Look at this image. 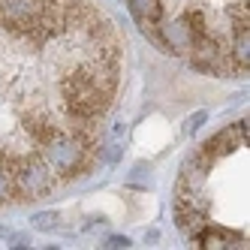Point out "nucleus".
<instances>
[{
	"instance_id": "nucleus-1",
	"label": "nucleus",
	"mask_w": 250,
	"mask_h": 250,
	"mask_svg": "<svg viewBox=\"0 0 250 250\" xmlns=\"http://www.w3.org/2000/svg\"><path fill=\"white\" fill-rule=\"evenodd\" d=\"M61 94H63V109L66 115L79 121H97L105 109H109V94L103 91L94 79V63L76 66L73 73H66L61 82Z\"/></svg>"
},
{
	"instance_id": "nucleus-2",
	"label": "nucleus",
	"mask_w": 250,
	"mask_h": 250,
	"mask_svg": "<svg viewBox=\"0 0 250 250\" xmlns=\"http://www.w3.org/2000/svg\"><path fill=\"white\" fill-rule=\"evenodd\" d=\"M40 157L45 160L51 175H58V178H73L91 163V154L76 142V136L73 133H61V130L48 142H42V154Z\"/></svg>"
},
{
	"instance_id": "nucleus-3",
	"label": "nucleus",
	"mask_w": 250,
	"mask_h": 250,
	"mask_svg": "<svg viewBox=\"0 0 250 250\" xmlns=\"http://www.w3.org/2000/svg\"><path fill=\"white\" fill-rule=\"evenodd\" d=\"M12 181H15V190H19L24 199H33L51 187L55 175L45 166L42 157H30V160H15L12 166Z\"/></svg>"
},
{
	"instance_id": "nucleus-4",
	"label": "nucleus",
	"mask_w": 250,
	"mask_h": 250,
	"mask_svg": "<svg viewBox=\"0 0 250 250\" xmlns=\"http://www.w3.org/2000/svg\"><path fill=\"white\" fill-rule=\"evenodd\" d=\"M45 9V0H0V21H3L12 33H27L40 21Z\"/></svg>"
},
{
	"instance_id": "nucleus-5",
	"label": "nucleus",
	"mask_w": 250,
	"mask_h": 250,
	"mask_svg": "<svg viewBox=\"0 0 250 250\" xmlns=\"http://www.w3.org/2000/svg\"><path fill=\"white\" fill-rule=\"evenodd\" d=\"M190 63L202 73H223L229 69V58H226V48L220 45V40L214 33H205V37L193 40L190 42Z\"/></svg>"
},
{
	"instance_id": "nucleus-6",
	"label": "nucleus",
	"mask_w": 250,
	"mask_h": 250,
	"mask_svg": "<svg viewBox=\"0 0 250 250\" xmlns=\"http://www.w3.org/2000/svg\"><path fill=\"white\" fill-rule=\"evenodd\" d=\"M244 142H247V121H235V124H229L226 130H220L214 139H208L202 148L208 154H214V157H220V154H229V151L241 148Z\"/></svg>"
},
{
	"instance_id": "nucleus-7",
	"label": "nucleus",
	"mask_w": 250,
	"mask_h": 250,
	"mask_svg": "<svg viewBox=\"0 0 250 250\" xmlns=\"http://www.w3.org/2000/svg\"><path fill=\"white\" fill-rule=\"evenodd\" d=\"M133 19L139 21V27L151 33V40L157 42V24L163 21V0H127Z\"/></svg>"
},
{
	"instance_id": "nucleus-8",
	"label": "nucleus",
	"mask_w": 250,
	"mask_h": 250,
	"mask_svg": "<svg viewBox=\"0 0 250 250\" xmlns=\"http://www.w3.org/2000/svg\"><path fill=\"white\" fill-rule=\"evenodd\" d=\"M24 130H27V136H30L33 142H40V145H42V142H48L51 136L58 133V127H55V124H51L45 115H27V118H24Z\"/></svg>"
},
{
	"instance_id": "nucleus-9",
	"label": "nucleus",
	"mask_w": 250,
	"mask_h": 250,
	"mask_svg": "<svg viewBox=\"0 0 250 250\" xmlns=\"http://www.w3.org/2000/svg\"><path fill=\"white\" fill-rule=\"evenodd\" d=\"M12 166H15V160H9V163H0V202H6L9 196L15 193V181H12Z\"/></svg>"
},
{
	"instance_id": "nucleus-10",
	"label": "nucleus",
	"mask_w": 250,
	"mask_h": 250,
	"mask_svg": "<svg viewBox=\"0 0 250 250\" xmlns=\"http://www.w3.org/2000/svg\"><path fill=\"white\" fill-rule=\"evenodd\" d=\"M55 220H58L55 214H40V217H37V226H40V229H51V226H58Z\"/></svg>"
},
{
	"instance_id": "nucleus-11",
	"label": "nucleus",
	"mask_w": 250,
	"mask_h": 250,
	"mask_svg": "<svg viewBox=\"0 0 250 250\" xmlns=\"http://www.w3.org/2000/svg\"><path fill=\"white\" fill-rule=\"evenodd\" d=\"M202 121H205V112H199V115H193V118H190V124H187V133H193V130H199V127H202Z\"/></svg>"
},
{
	"instance_id": "nucleus-12",
	"label": "nucleus",
	"mask_w": 250,
	"mask_h": 250,
	"mask_svg": "<svg viewBox=\"0 0 250 250\" xmlns=\"http://www.w3.org/2000/svg\"><path fill=\"white\" fill-rule=\"evenodd\" d=\"M127 244H130L127 238H112V241H109V247H127Z\"/></svg>"
}]
</instances>
